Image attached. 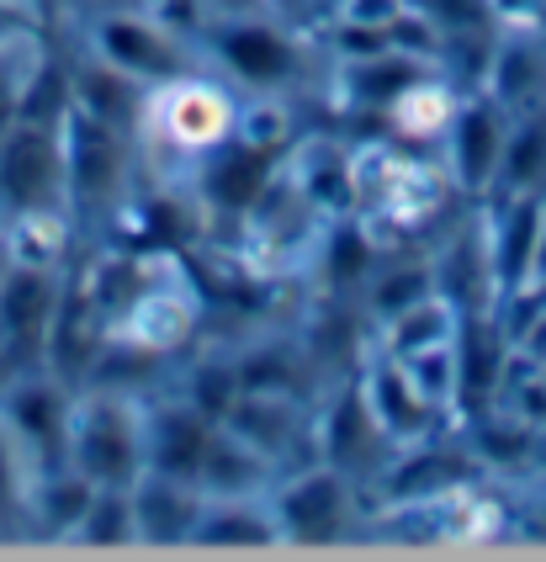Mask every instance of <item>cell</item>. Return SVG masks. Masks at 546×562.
I'll return each instance as SVG.
<instances>
[{
	"label": "cell",
	"instance_id": "obj_1",
	"mask_svg": "<svg viewBox=\"0 0 546 562\" xmlns=\"http://www.w3.org/2000/svg\"><path fill=\"white\" fill-rule=\"evenodd\" d=\"M239 123H244V95L234 91L224 75H213L207 64L175 69L155 86H144L138 123H133L144 187L192 213L196 170L239 133Z\"/></svg>",
	"mask_w": 546,
	"mask_h": 562
},
{
	"label": "cell",
	"instance_id": "obj_2",
	"mask_svg": "<svg viewBox=\"0 0 546 562\" xmlns=\"http://www.w3.org/2000/svg\"><path fill=\"white\" fill-rule=\"evenodd\" d=\"M462 207L435 149L393 133H351V223L377 255L419 250Z\"/></svg>",
	"mask_w": 546,
	"mask_h": 562
},
{
	"label": "cell",
	"instance_id": "obj_3",
	"mask_svg": "<svg viewBox=\"0 0 546 562\" xmlns=\"http://www.w3.org/2000/svg\"><path fill=\"white\" fill-rule=\"evenodd\" d=\"M196 59L213 75H224L244 101H297L319 112L323 86V48L319 32L292 22L265 5H234V11H207L192 32Z\"/></svg>",
	"mask_w": 546,
	"mask_h": 562
},
{
	"label": "cell",
	"instance_id": "obj_4",
	"mask_svg": "<svg viewBox=\"0 0 546 562\" xmlns=\"http://www.w3.org/2000/svg\"><path fill=\"white\" fill-rule=\"evenodd\" d=\"M75 48L117 69L133 86H155L175 69H192L196 43L164 22L149 0H80L75 5Z\"/></svg>",
	"mask_w": 546,
	"mask_h": 562
},
{
	"label": "cell",
	"instance_id": "obj_5",
	"mask_svg": "<svg viewBox=\"0 0 546 562\" xmlns=\"http://www.w3.org/2000/svg\"><path fill=\"white\" fill-rule=\"evenodd\" d=\"M65 462L96 488H128L144 472V393L80 382L69 404Z\"/></svg>",
	"mask_w": 546,
	"mask_h": 562
},
{
	"label": "cell",
	"instance_id": "obj_6",
	"mask_svg": "<svg viewBox=\"0 0 546 562\" xmlns=\"http://www.w3.org/2000/svg\"><path fill=\"white\" fill-rule=\"evenodd\" d=\"M271 515L282 547H329V541H361L366 499L361 483L329 462H303L271 483Z\"/></svg>",
	"mask_w": 546,
	"mask_h": 562
},
{
	"label": "cell",
	"instance_id": "obj_7",
	"mask_svg": "<svg viewBox=\"0 0 546 562\" xmlns=\"http://www.w3.org/2000/svg\"><path fill=\"white\" fill-rule=\"evenodd\" d=\"M224 425L244 440L276 477L292 468H303V462H319V398L239 387V398L228 404Z\"/></svg>",
	"mask_w": 546,
	"mask_h": 562
},
{
	"label": "cell",
	"instance_id": "obj_8",
	"mask_svg": "<svg viewBox=\"0 0 546 562\" xmlns=\"http://www.w3.org/2000/svg\"><path fill=\"white\" fill-rule=\"evenodd\" d=\"M59 277L65 266H27L5 255L0 271V382L16 372H33L48 356V329L59 308Z\"/></svg>",
	"mask_w": 546,
	"mask_h": 562
},
{
	"label": "cell",
	"instance_id": "obj_9",
	"mask_svg": "<svg viewBox=\"0 0 546 562\" xmlns=\"http://www.w3.org/2000/svg\"><path fill=\"white\" fill-rule=\"evenodd\" d=\"M65 207V155H59V123L16 117L0 138V223Z\"/></svg>",
	"mask_w": 546,
	"mask_h": 562
},
{
	"label": "cell",
	"instance_id": "obj_10",
	"mask_svg": "<svg viewBox=\"0 0 546 562\" xmlns=\"http://www.w3.org/2000/svg\"><path fill=\"white\" fill-rule=\"evenodd\" d=\"M355 387H361V404H366L372 425L383 430V440L393 451L435 436V430H451L446 419H441V408L419 393V382L409 376V367L398 356H383V350L366 345L361 361H355Z\"/></svg>",
	"mask_w": 546,
	"mask_h": 562
},
{
	"label": "cell",
	"instance_id": "obj_11",
	"mask_svg": "<svg viewBox=\"0 0 546 562\" xmlns=\"http://www.w3.org/2000/svg\"><path fill=\"white\" fill-rule=\"evenodd\" d=\"M504 123H510V112L493 95L467 91L446 127V138L435 144V155H441V165H446L451 187H456L462 202H482L488 187H493L499 149H504Z\"/></svg>",
	"mask_w": 546,
	"mask_h": 562
},
{
	"label": "cell",
	"instance_id": "obj_12",
	"mask_svg": "<svg viewBox=\"0 0 546 562\" xmlns=\"http://www.w3.org/2000/svg\"><path fill=\"white\" fill-rule=\"evenodd\" d=\"M478 91L493 95L504 112L546 106V27H531V22H499V27H493L488 64H482Z\"/></svg>",
	"mask_w": 546,
	"mask_h": 562
},
{
	"label": "cell",
	"instance_id": "obj_13",
	"mask_svg": "<svg viewBox=\"0 0 546 562\" xmlns=\"http://www.w3.org/2000/svg\"><path fill=\"white\" fill-rule=\"evenodd\" d=\"M133 499V536L138 547H192L196 515H202V488L170 472H138L128 483Z\"/></svg>",
	"mask_w": 546,
	"mask_h": 562
},
{
	"label": "cell",
	"instance_id": "obj_14",
	"mask_svg": "<svg viewBox=\"0 0 546 562\" xmlns=\"http://www.w3.org/2000/svg\"><path fill=\"white\" fill-rule=\"evenodd\" d=\"M462 95L467 91L451 80L446 69H424L419 80H409L403 91L387 101L377 127L393 133V138H403V144H414V149H435V144L446 138V127H451V117H456V106H462Z\"/></svg>",
	"mask_w": 546,
	"mask_h": 562
},
{
	"label": "cell",
	"instance_id": "obj_15",
	"mask_svg": "<svg viewBox=\"0 0 546 562\" xmlns=\"http://www.w3.org/2000/svg\"><path fill=\"white\" fill-rule=\"evenodd\" d=\"M192 547H282L271 488L265 494H202Z\"/></svg>",
	"mask_w": 546,
	"mask_h": 562
},
{
	"label": "cell",
	"instance_id": "obj_16",
	"mask_svg": "<svg viewBox=\"0 0 546 562\" xmlns=\"http://www.w3.org/2000/svg\"><path fill=\"white\" fill-rule=\"evenodd\" d=\"M520 191H546V106L510 112L504 123V149L488 196H520Z\"/></svg>",
	"mask_w": 546,
	"mask_h": 562
},
{
	"label": "cell",
	"instance_id": "obj_17",
	"mask_svg": "<svg viewBox=\"0 0 546 562\" xmlns=\"http://www.w3.org/2000/svg\"><path fill=\"white\" fill-rule=\"evenodd\" d=\"M69 541H75V547H138L128 488H96Z\"/></svg>",
	"mask_w": 546,
	"mask_h": 562
},
{
	"label": "cell",
	"instance_id": "obj_18",
	"mask_svg": "<svg viewBox=\"0 0 546 562\" xmlns=\"http://www.w3.org/2000/svg\"><path fill=\"white\" fill-rule=\"evenodd\" d=\"M409 16H414V5H409V0H334V11H329L323 22H355V27L398 32Z\"/></svg>",
	"mask_w": 546,
	"mask_h": 562
},
{
	"label": "cell",
	"instance_id": "obj_19",
	"mask_svg": "<svg viewBox=\"0 0 546 562\" xmlns=\"http://www.w3.org/2000/svg\"><path fill=\"white\" fill-rule=\"evenodd\" d=\"M514 504H520V536H525V531H542L546 536V483L520 488V494H514Z\"/></svg>",
	"mask_w": 546,
	"mask_h": 562
},
{
	"label": "cell",
	"instance_id": "obj_20",
	"mask_svg": "<svg viewBox=\"0 0 546 562\" xmlns=\"http://www.w3.org/2000/svg\"><path fill=\"white\" fill-rule=\"evenodd\" d=\"M531 286H546V207H542V239H536V260H531Z\"/></svg>",
	"mask_w": 546,
	"mask_h": 562
},
{
	"label": "cell",
	"instance_id": "obj_21",
	"mask_svg": "<svg viewBox=\"0 0 546 562\" xmlns=\"http://www.w3.org/2000/svg\"><path fill=\"white\" fill-rule=\"evenodd\" d=\"M531 483H546V419L536 425V477H531ZM531 483H525V488H531Z\"/></svg>",
	"mask_w": 546,
	"mask_h": 562
},
{
	"label": "cell",
	"instance_id": "obj_22",
	"mask_svg": "<svg viewBox=\"0 0 546 562\" xmlns=\"http://www.w3.org/2000/svg\"><path fill=\"white\" fill-rule=\"evenodd\" d=\"M11 5H22V11H33V16H37V5H33V0H11Z\"/></svg>",
	"mask_w": 546,
	"mask_h": 562
},
{
	"label": "cell",
	"instance_id": "obj_23",
	"mask_svg": "<svg viewBox=\"0 0 546 562\" xmlns=\"http://www.w3.org/2000/svg\"><path fill=\"white\" fill-rule=\"evenodd\" d=\"M0 271H5V245H0Z\"/></svg>",
	"mask_w": 546,
	"mask_h": 562
}]
</instances>
